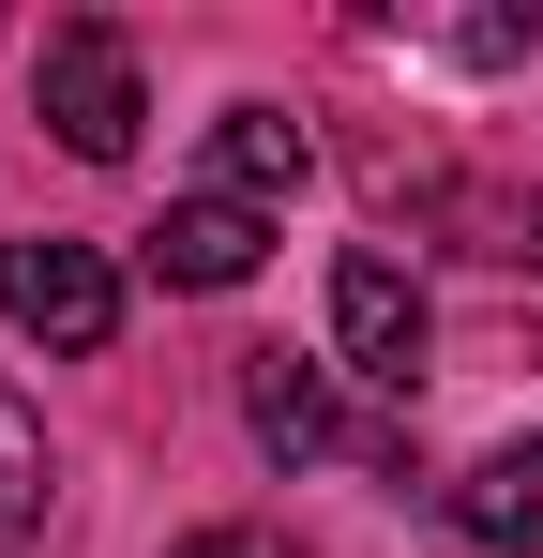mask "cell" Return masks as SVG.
<instances>
[{"instance_id": "obj_1", "label": "cell", "mask_w": 543, "mask_h": 558, "mask_svg": "<svg viewBox=\"0 0 543 558\" xmlns=\"http://www.w3.org/2000/svg\"><path fill=\"white\" fill-rule=\"evenodd\" d=\"M31 92H46V121H61V151H76V167H121V151H136V121H152V106H136V46H121L106 15L46 31V76H31Z\"/></svg>"}, {"instance_id": "obj_2", "label": "cell", "mask_w": 543, "mask_h": 558, "mask_svg": "<svg viewBox=\"0 0 543 558\" xmlns=\"http://www.w3.org/2000/svg\"><path fill=\"white\" fill-rule=\"evenodd\" d=\"M0 317L31 332V348H106L121 332V272H106V242H0Z\"/></svg>"}, {"instance_id": "obj_3", "label": "cell", "mask_w": 543, "mask_h": 558, "mask_svg": "<svg viewBox=\"0 0 543 558\" xmlns=\"http://www.w3.org/2000/svg\"><path fill=\"white\" fill-rule=\"evenodd\" d=\"M333 348H348V377H377V392H408V377H423V287L393 272L377 242L333 257Z\"/></svg>"}, {"instance_id": "obj_4", "label": "cell", "mask_w": 543, "mask_h": 558, "mask_svg": "<svg viewBox=\"0 0 543 558\" xmlns=\"http://www.w3.org/2000/svg\"><path fill=\"white\" fill-rule=\"evenodd\" d=\"M257 257H272V211H242V196H167V227H152L167 287H257Z\"/></svg>"}, {"instance_id": "obj_5", "label": "cell", "mask_w": 543, "mask_h": 558, "mask_svg": "<svg viewBox=\"0 0 543 558\" xmlns=\"http://www.w3.org/2000/svg\"><path fill=\"white\" fill-rule=\"evenodd\" d=\"M242 423H257V453H287V468H317L333 438H348L333 377H317V363H287V348H257V363H242Z\"/></svg>"}, {"instance_id": "obj_6", "label": "cell", "mask_w": 543, "mask_h": 558, "mask_svg": "<svg viewBox=\"0 0 543 558\" xmlns=\"http://www.w3.org/2000/svg\"><path fill=\"white\" fill-rule=\"evenodd\" d=\"M452 529L498 558H543V438H514V453H483L468 483H452Z\"/></svg>"}, {"instance_id": "obj_7", "label": "cell", "mask_w": 543, "mask_h": 558, "mask_svg": "<svg viewBox=\"0 0 543 558\" xmlns=\"http://www.w3.org/2000/svg\"><path fill=\"white\" fill-rule=\"evenodd\" d=\"M287 182H302V121H287V106H227V121H212V196L272 211Z\"/></svg>"}, {"instance_id": "obj_8", "label": "cell", "mask_w": 543, "mask_h": 558, "mask_svg": "<svg viewBox=\"0 0 543 558\" xmlns=\"http://www.w3.org/2000/svg\"><path fill=\"white\" fill-rule=\"evenodd\" d=\"M31 529H46V423L0 392V558L31 544Z\"/></svg>"}, {"instance_id": "obj_9", "label": "cell", "mask_w": 543, "mask_h": 558, "mask_svg": "<svg viewBox=\"0 0 543 558\" xmlns=\"http://www.w3.org/2000/svg\"><path fill=\"white\" fill-rule=\"evenodd\" d=\"M181 558H302V544H272V529H196Z\"/></svg>"}]
</instances>
